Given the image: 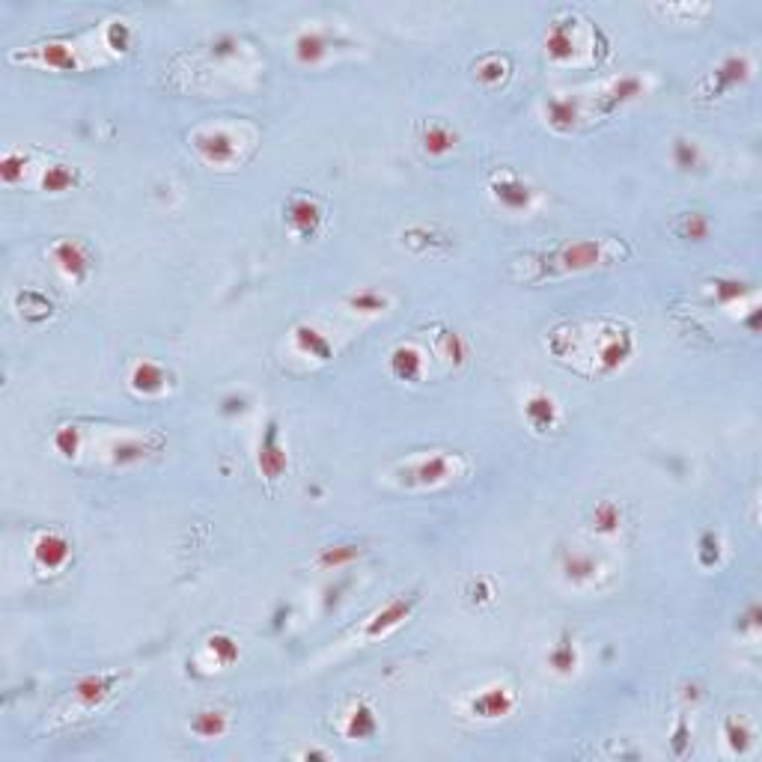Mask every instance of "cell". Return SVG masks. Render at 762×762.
I'll use <instances>...</instances> for the list:
<instances>
[{
  "label": "cell",
  "mask_w": 762,
  "mask_h": 762,
  "mask_svg": "<svg viewBox=\"0 0 762 762\" xmlns=\"http://www.w3.org/2000/svg\"><path fill=\"white\" fill-rule=\"evenodd\" d=\"M632 254L623 242L617 239H581V242H566L551 251L521 256L515 262L518 280L524 283H542V280H557L569 274H584L596 268H608L620 259Z\"/></svg>",
  "instance_id": "6da1fadb"
},
{
  "label": "cell",
  "mask_w": 762,
  "mask_h": 762,
  "mask_svg": "<svg viewBox=\"0 0 762 762\" xmlns=\"http://www.w3.org/2000/svg\"><path fill=\"white\" fill-rule=\"evenodd\" d=\"M188 140H191V149L200 155V161H206L215 170H233L254 149L256 134L254 128H248L245 123L209 120L191 128Z\"/></svg>",
  "instance_id": "7a4b0ae2"
},
{
  "label": "cell",
  "mask_w": 762,
  "mask_h": 762,
  "mask_svg": "<svg viewBox=\"0 0 762 762\" xmlns=\"http://www.w3.org/2000/svg\"><path fill=\"white\" fill-rule=\"evenodd\" d=\"M468 474V462L459 453H447V450H432V453H417L408 456L405 462H399L390 477L396 486L420 492V489H441L459 477Z\"/></svg>",
  "instance_id": "3957f363"
},
{
  "label": "cell",
  "mask_w": 762,
  "mask_h": 762,
  "mask_svg": "<svg viewBox=\"0 0 762 762\" xmlns=\"http://www.w3.org/2000/svg\"><path fill=\"white\" fill-rule=\"evenodd\" d=\"M593 36H599V30L587 27V21H581L575 12H563L545 30L542 48H545V57L551 63H557V66H578L584 54H590L596 60Z\"/></svg>",
  "instance_id": "277c9868"
},
{
  "label": "cell",
  "mask_w": 762,
  "mask_h": 762,
  "mask_svg": "<svg viewBox=\"0 0 762 762\" xmlns=\"http://www.w3.org/2000/svg\"><path fill=\"white\" fill-rule=\"evenodd\" d=\"M12 63L36 66V69H51V72H84L96 63V51L84 39H48L27 45L24 51H12Z\"/></svg>",
  "instance_id": "5b68a950"
},
{
  "label": "cell",
  "mask_w": 762,
  "mask_h": 762,
  "mask_svg": "<svg viewBox=\"0 0 762 762\" xmlns=\"http://www.w3.org/2000/svg\"><path fill=\"white\" fill-rule=\"evenodd\" d=\"M587 358L599 373H617L635 355V337L626 325H596L587 331Z\"/></svg>",
  "instance_id": "8992f818"
},
{
  "label": "cell",
  "mask_w": 762,
  "mask_h": 762,
  "mask_svg": "<svg viewBox=\"0 0 762 762\" xmlns=\"http://www.w3.org/2000/svg\"><path fill=\"white\" fill-rule=\"evenodd\" d=\"M352 42L334 30V27H322V24H307L295 33L292 39V57L301 66H322L331 57L340 54V48H349Z\"/></svg>",
  "instance_id": "52a82bcc"
},
{
  "label": "cell",
  "mask_w": 762,
  "mask_h": 762,
  "mask_svg": "<svg viewBox=\"0 0 762 762\" xmlns=\"http://www.w3.org/2000/svg\"><path fill=\"white\" fill-rule=\"evenodd\" d=\"M164 450V438L158 432H120L105 447V462L117 471L137 468L155 459Z\"/></svg>",
  "instance_id": "ba28073f"
},
{
  "label": "cell",
  "mask_w": 762,
  "mask_h": 762,
  "mask_svg": "<svg viewBox=\"0 0 762 762\" xmlns=\"http://www.w3.org/2000/svg\"><path fill=\"white\" fill-rule=\"evenodd\" d=\"M542 114H545L548 128L557 131V134H572V131L584 126L590 117H596L590 96H581V93H557V96L545 99Z\"/></svg>",
  "instance_id": "9c48e42d"
},
{
  "label": "cell",
  "mask_w": 762,
  "mask_h": 762,
  "mask_svg": "<svg viewBox=\"0 0 762 762\" xmlns=\"http://www.w3.org/2000/svg\"><path fill=\"white\" fill-rule=\"evenodd\" d=\"M649 93V81L640 78V75H620V78H611L605 81L599 90H593L590 102H593V111L599 117H608L626 105H632L637 99H643Z\"/></svg>",
  "instance_id": "30bf717a"
},
{
  "label": "cell",
  "mask_w": 762,
  "mask_h": 762,
  "mask_svg": "<svg viewBox=\"0 0 762 762\" xmlns=\"http://www.w3.org/2000/svg\"><path fill=\"white\" fill-rule=\"evenodd\" d=\"M489 194L492 200L512 215H527L536 206V191L530 188V182H524L518 173L512 170H498L489 179Z\"/></svg>",
  "instance_id": "8fae6325"
},
{
  "label": "cell",
  "mask_w": 762,
  "mask_h": 762,
  "mask_svg": "<svg viewBox=\"0 0 762 762\" xmlns=\"http://www.w3.org/2000/svg\"><path fill=\"white\" fill-rule=\"evenodd\" d=\"M751 78H754V63H751V57L742 54V51H736V54H727V57L706 75L703 93H706L709 99H721V96H727L730 90L745 87Z\"/></svg>",
  "instance_id": "7c38bea8"
},
{
  "label": "cell",
  "mask_w": 762,
  "mask_h": 762,
  "mask_svg": "<svg viewBox=\"0 0 762 762\" xmlns=\"http://www.w3.org/2000/svg\"><path fill=\"white\" fill-rule=\"evenodd\" d=\"M117 682L120 676L117 673H90V676H81L75 685H72V694H69V712L75 709V715H90L96 709H102L114 691H117Z\"/></svg>",
  "instance_id": "4fadbf2b"
},
{
  "label": "cell",
  "mask_w": 762,
  "mask_h": 762,
  "mask_svg": "<svg viewBox=\"0 0 762 762\" xmlns=\"http://www.w3.org/2000/svg\"><path fill=\"white\" fill-rule=\"evenodd\" d=\"M283 221L295 239H313L325 224V209L310 194H292L283 206Z\"/></svg>",
  "instance_id": "5bb4252c"
},
{
  "label": "cell",
  "mask_w": 762,
  "mask_h": 762,
  "mask_svg": "<svg viewBox=\"0 0 762 762\" xmlns=\"http://www.w3.org/2000/svg\"><path fill=\"white\" fill-rule=\"evenodd\" d=\"M48 256H51L54 268L60 271V277H66L69 283H87L93 274V256L87 251V245L78 239H57L48 248Z\"/></svg>",
  "instance_id": "9a60e30c"
},
{
  "label": "cell",
  "mask_w": 762,
  "mask_h": 762,
  "mask_svg": "<svg viewBox=\"0 0 762 762\" xmlns=\"http://www.w3.org/2000/svg\"><path fill=\"white\" fill-rule=\"evenodd\" d=\"M30 554H33V566L45 575H57L69 566L72 560V542L60 533V530H42L33 545H30Z\"/></svg>",
  "instance_id": "2e32d148"
},
{
  "label": "cell",
  "mask_w": 762,
  "mask_h": 762,
  "mask_svg": "<svg viewBox=\"0 0 762 762\" xmlns=\"http://www.w3.org/2000/svg\"><path fill=\"white\" fill-rule=\"evenodd\" d=\"M515 703H518L515 691L509 685H504V682H495V685H486L477 694H471L468 715L477 718V721H501V718L512 715Z\"/></svg>",
  "instance_id": "e0dca14e"
},
{
  "label": "cell",
  "mask_w": 762,
  "mask_h": 762,
  "mask_svg": "<svg viewBox=\"0 0 762 762\" xmlns=\"http://www.w3.org/2000/svg\"><path fill=\"white\" fill-rule=\"evenodd\" d=\"M414 608H417V596H414V593L396 596V599L384 602L379 611L364 623L361 637H367V640H381V637H387L390 632H396L399 626H405V620L414 614Z\"/></svg>",
  "instance_id": "ac0fdd59"
},
{
  "label": "cell",
  "mask_w": 762,
  "mask_h": 762,
  "mask_svg": "<svg viewBox=\"0 0 762 762\" xmlns=\"http://www.w3.org/2000/svg\"><path fill=\"white\" fill-rule=\"evenodd\" d=\"M256 468L262 474V480L268 483H277L286 471H289V453L280 441V426L271 420L259 438V447H256Z\"/></svg>",
  "instance_id": "d6986e66"
},
{
  "label": "cell",
  "mask_w": 762,
  "mask_h": 762,
  "mask_svg": "<svg viewBox=\"0 0 762 762\" xmlns=\"http://www.w3.org/2000/svg\"><path fill=\"white\" fill-rule=\"evenodd\" d=\"M128 390L143 396V399H158V396H167L173 390V376H170L167 367L143 358L128 370Z\"/></svg>",
  "instance_id": "ffe728a7"
},
{
  "label": "cell",
  "mask_w": 762,
  "mask_h": 762,
  "mask_svg": "<svg viewBox=\"0 0 762 762\" xmlns=\"http://www.w3.org/2000/svg\"><path fill=\"white\" fill-rule=\"evenodd\" d=\"M560 575H563L566 584L584 590V587H593V584L602 581L605 563L596 554H590V551H563V557H560Z\"/></svg>",
  "instance_id": "44dd1931"
},
{
  "label": "cell",
  "mask_w": 762,
  "mask_h": 762,
  "mask_svg": "<svg viewBox=\"0 0 762 762\" xmlns=\"http://www.w3.org/2000/svg\"><path fill=\"white\" fill-rule=\"evenodd\" d=\"M387 370L396 381L420 384L426 376V352L417 343H399L387 355Z\"/></svg>",
  "instance_id": "7402d4cb"
},
{
  "label": "cell",
  "mask_w": 762,
  "mask_h": 762,
  "mask_svg": "<svg viewBox=\"0 0 762 762\" xmlns=\"http://www.w3.org/2000/svg\"><path fill=\"white\" fill-rule=\"evenodd\" d=\"M524 420L533 432L545 435V432H554L560 426V405L551 393L545 390H533L527 399H524Z\"/></svg>",
  "instance_id": "603a6c76"
},
{
  "label": "cell",
  "mask_w": 762,
  "mask_h": 762,
  "mask_svg": "<svg viewBox=\"0 0 762 762\" xmlns=\"http://www.w3.org/2000/svg\"><path fill=\"white\" fill-rule=\"evenodd\" d=\"M292 349L307 358V361H316V364H328L334 361V343L328 340V334H322L316 325H295L292 328Z\"/></svg>",
  "instance_id": "cb8c5ba5"
},
{
  "label": "cell",
  "mask_w": 762,
  "mask_h": 762,
  "mask_svg": "<svg viewBox=\"0 0 762 762\" xmlns=\"http://www.w3.org/2000/svg\"><path fill=\"white\" fill-rule=\"evenodd\" d=\"M340 733L349 742H370L379 733V718H376L373 706L367 700H355L340 718Z\"/></svg>",
  "instance_id": "d4e9b609"
},
{
  "label": "cell",
  "mask_w": 762,
  "mask_h": 762,
  "mask_svg": "<svg viewBox=\"0 0 762 762\" xmlns=\"http://www.w3.org/2000/svg\"><path fill=\"white\" fill-rule=\"evenodd\" d=\"M545 667L557 679H572L581 670V649L572 635H560L545 652Z\"/></svg>",
  "instance_id": "484cf974"
},
{
  "label": "cell",
  "mask_w": 762,
  "mask_h": 762,
  "mask_svg": "<svg viewBox=\"0 0 762 762\" xmlns=\"http://www.w3.org/2000/svg\"><path fill=\"white\" fill-rule=\"evenodd\" d=\"M459 146V131L450 128L441 120H429L426 126L420 128V149L429 158H444Z\"/></svg>",
  "instance_id": "4316f807"
},
{
  "label": "cell",
  "mask_w": 762,
  "mask_h": 762,
  "mask_svg": "<svg viewBox=\"0 0 762 762\" xmlns=\"http://www.w3.org/2000/svg\"><path fill=\"white\" fill-rule=\"evenodd\" d=\"M721 739H724V745H727V751H730L733 757H748L757 736H754V727L748 724V718H742V715H727L724 724H721Z\"/></svg>",
  "instance_id": "83f0119b"
},
{
  "label": "cell",
  "mask_w": 762,
  "mask_h": 762,
  "mask_svg": "<svg viewBox=\"0 0 762 762\" xmlns=\"http://www.w3.org/2000/svg\"><path fill=\"white\" fill-rule=\"evenodd\" d=\"M435 355L447 364V367H462L471 355L465 337L453 328H435Z\"/></svg>",
  "instance_id": "f1b7e54d"
},
{
  "label": "cell",
  "mask_w": 762,
  "mask_h": 762,
  "mask_svg": "<svg viewBox=\"0 0 762 762\" xmlns=\"http://www.w3.org/2000/svg\"><path fill=\"white\" fill-rule=\"evenodd\" d=\"M188 730H191L197 739H203V742L224 739V736L230 733V715H227L224 709H200V712L191 718Z\"/></svg>",
  "instance_id": "f546056e"
},
{
  "label": "cell",
  "mask_w": 762,
  "mask_h": 762,
  "mask_svg": "<svg viewBox=\"0 0 762 762\" xmlns=\"http://www.w3.org/2000/svg\"><path fill=\"white\" fill-rule=\"evenodd\" d=\"M81 182H84V176H81V170L72 167V164H48V167H42V176H39V188L48 191V194L75 191Z\"/></svg>",
  "instance_id": "4dcf8cb0"
},
{
  "label": "cell",
  "mask_w": 762,
  "mask_h": 762,
  "mask_svg": "<svg viewBox=\"0 0 762 762\" xmlns=\"http://www.w3.org/2000/svg\"><path fill=\"white\" fill-rule=\"evenodd\" d=\"M709 292L712 298L721 304V307H742L745 301L757 298V292L751 289V283L739 280V277H715L709 283Z\"/></svg>",
  "instance_id": "1f68e13d"
},
{
  "label": "cell",
  "mask_w": 762,
  "mask_h": 762,
  "mask_svg": "<svg viewBox=\"0 0 762 762\" xmlns=\"http://www.w3.org/2000/svg\"><path fill=\"white\" fill-rule=\"evenodd\" d=\"M509 72H512V63H509L507 54H501V51H489V54H483V57L474 63V78H477L483 87H498V84H504L509 78Z\"/></svg>",
  "instance_id": "d6a6232c"
},
{
  "label": "cell",
  "mask_w": 762,
  "mask_h": 762,
  "mask_svg": "<svg viewBox=\"0 0 762 762\" xmlns=\"http://www.w3.org/2000/svg\"><path fill=\"white\" fill-rule=\"evenodd\" d=\"M203 655L209 658V667H212V670H224V667H230V664L239 661V643L230 635L218 632V635H212L206 640Z\"/></svg>",
  "instance_id": "836d02e7"
},
{
  "label": "cell",
  "mask_w": 762,
  "mask_h": 762,
  "mask_svg": "<svg viewBox=\"0 0 762 762\" xmlns=\"http://www.w3.org/2000/svg\"><path fill=\"white\" fill-rule=\"evenodd\" d=\"M346 307L358 316H381L390 310V295H384L379 289H358L346 298Z\"/></svg>",
  "instance_id": "e575fe53"
},
{
  "label": "cell",
  "mask_w": 762,
  "mask_h": 762,
  "mask_svg": "<svg viewBox=\"0 0 762 762\" xmlns=\"http://www.w3.org/2000/svg\"><path fill=\"white\" fill-rule=\"evenodd\" d=\"M358 557H361V548H358V545H352V542H337V545H328V548L319 551L316 566L325 569V572H340V569L352 566Z\"/></svg>",
  "instance_id": "d590c367"
},
{
  "label": "cell",
  "mask_w": 762,
  "mask_h": 762,
  "mask_svg": "<svg viewBox=\"0 0 762 762\" xmlns=\"http://www.w3.org/2000/svg\"><path fill=\"white\" fill-rule=\"evenodd\" d=\"M590 527L599 536H617L623 530V509L614 501H602L590 512Z\"/></svg>",
  "instance_id": "8d00e7d4"
},
{
  "label": "cell",
  "mask_w": 762,
  "mask_h": 762,
  "mask_svg": "<svg viewBox=\"0 0 762 762\" xmlns=\"http://www.w3.org/2000/svg\"><path fill=\"white\" fill-rule=\"evenodd\" d=\"M51 444H54L57 456H63V459H78V456L84 453V447H87V438H84V429H81V426L63 423V426H57Z\"/></svg>",
  "instance_id": "74e56055"
},
{
  "label": "cell",
  "mask_w": 762,
  "mask_h": 762,
  "mask_svg": "<svg viewBox=\"0 0 762 762\" xmlns=\"http://www.w3.org/2000/svg\"><path fill=\"white\" fill-rule=\"evenodd\" d=\"M102 45H105V51L108 54H114V57H120V54H126L128 48H131V42H134V30H131V24L123 21V18H114V21H108L105 27H102Z\"/></svg>",
  "instance_id": "f35d334b"
},
{
  "label": "cell",
  "mask_w": 762,
  "mask_h": 762,
  "mask_svg": "<svg viewBox=\"0 0 762 762\" xmlns=\"http://www.w3.org/2000/svg\"><path fill=\"white\" fill-rule=\"evenodd\" d=\"M27 173H30V158L18 149H9L3 158H0V182L6 188H15L21 182H27Z\"/></svg>",
  "instance_id": "ab89813d"
},
{
  "label": "cell",
  "mask_w": 762,
  "mask_h": 762,
  "mask_svg": "<svg viewBox=\"0 0 762 762\" xmlns=\"http://www.w3.org/2000/svg\"><path fill=\"white\" fill-rule=\"evenodd\" d=\"M670 158H673V164H676L679 170H700L703 161H706L700 143L691 140V137H676L673 146H670Z\"/></svg>",
  "instance_id": "60d3db41"
},
{
  "label": "cell",
  "mask_w": 762,
  "mask_h": 762,
  "mask_svg": "<svg viewBox=\"0 0 762 762\" xmlns=\"http://www.w3.org/2000/svg\"><path fill=\"white\" fill-rule=\"evenodd\" d=\"M721 557H724V539L715 530H706L700 536V542H697V560H700V566L715 569L721 563Z\"/></svg>",
  "instance_id": "b9f144b4"
},
{
  "label": "cell",
  "mask_w": 762,
  "mask_h": 762,
  "mask_svg": "<svg viewBox=\"0 0 762 762\" xmlns=\"http://www.w3.org/2000/svg\"><path fill=\"white\" fill-rule=\"evenodd\" d=\"M709 230L712 227H709V218L703 212H688L679 221V236L688 239V242H703L709 236Z\"/></svg>",
  "instance_id": "7bdbcfd3"
},
{
  "label": "cell",
  "mask_w": 762,
  "mask_h": 762,
  "mask_svg": "<svg viewBox=\"0 0 762 762\" xmlns=\"http://www.w3.org/2000/svg\"><path fill=\"white\" fill-rule=\"evenodd\" d=\"M670 748H673V754H676V757H682V754L691 748V727H688V721H685V718H679V721L673 724V733H670Z\"/></svg>",
  "instance_id": "ee69618b"
},
{
  "label": "cell",
  "mask_w": 762,
  "mask_h": 762,
  "mask_svg": "<svg viewBox=\"0 0 762 762\" xmlns=\"http://www.w3.org/2000/svg\"><path fill=\"white\" fill-rule=\"evenodd\" d=\"M468 596H471L477 605H486V602H492L498 593H495V584H492L489 578H477V581H471V590H468Z\"/></svg>",
  "instance_id": "f6af8a7d"
},
{
  "label": "cell",
  "mask_w": 762,
  "mask_h": 762,
  "mask_svg": "<svg viewBox=\"0 0 762 762\" xmlns=\"http://www.w3.org/2000/svg\"><path fill=\"white\" fill-rule=\"evenodd\" d=\"M760 605H751L742 617H739V635L757 637L760 635Z\"/></svg>",
  "instance_id": "bcb514c9"
},
{
  "label": "cell",
  "mask_w": 762,
  "mask_h": 762,
  "mask_svg": "<svg viewBox=\"0 0 762 762\" xmlns=\"http://www.w3.org/2000/svg\"><path fill=\"white\" fill-rule=\"evenodd\" d=\"M655 12H664V15H706L709 6H694V3H682V6H655Z\"/></svg>",
  "instance_id": "7dc6e473"
},
{
  "label": "cell",
  "mask_w": 762,
  "mask_h": 762,
  "mask_svg": "<svg viewBox=\"0 0 762 762\" xmlns=\"http://www.w3.org/2000/svg\"><path fill=\"white\" fill-rule=\"evenodd\" d=\"M301 760H331V754L328 751H304Z\"/></svg>",
  "instance_id": "c3c4849f"
}]
</instances>
